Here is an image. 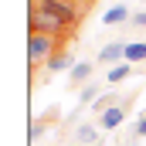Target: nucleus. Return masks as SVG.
I'll use <instances>...</instances> for the list:
<instances>
[{"label":"nucleus","instance_id":"nucleus-1","mask_svg":"<svg viewBox=\"0 0 146 146\" xmlns=\"http://www.w3.org/2000/svg\"><path fill=\"white\" fill-rule=\"evenodd\" d=\"M31 31H37V34H48V37H54V41H61V44H68V37L75 34L68 24H61L58 17H51L48 10H41V7H34L31 3Z\"/></svg>","mask_w":146,"mask_h":146},{"label":"nucleus","instance_id":"nucleus-16","mask_svg":"<svg viewBox=\"0 0 146 146\" xmlns=\"http://www.w3.org/2000/svg\"><path fill=\"white\" fill-rule=\"evenodd\" d=\"M41 133H44V122H34V126H31V143H34Z\"/></svg>","mask_w":146,"mask_h":146},{"label":"nucleus","instance_id":"nucleus-9","mask_svg":"<svg viewBox=\"0 0 146 146\" xmlns=\"http://www.w3.org/2000/svg\"><path fill=\"white\" fill-rule=\"evenodd\" d=\"M126 61H129V65L146 61V44H143V41H133V44H126Z\"/></svg>","mask_w":146,"mask_h":146},{"label":"nucleus","instance_id":"nucleus-17","mask_svg":"<svg viewBox=\"0 0 146 146\" xmlns=\"http://www.w3.org/2000/svg\"><path fill=\"white\" fill-rule=\"evenodd\" d=\"M126 146H136V143H126Z\"/></svg>","mask_w":146,"mask_h":146},{"label":"nucleus","instance_id":"nucleus-13","mask_svg":"<svg viewBox=\"0 0 146 146\" xmlns=\"http://www.w3.org/2000/svg\"><path fill=\"white\" fill-rule=\"evenodd\" d=\"M78 99H82V106H88L92 99H99V85H95V82H88V85L78 92Z\"/></svg>","mask_w":146,"mask_h":146},{"label":"nucleus","instance_id":"nucleus-3","mask_svg":"<svg viewBox=\"0 0 146 146\" xmlns=\"http://www.w3.org/2000/svg\"><path fill=\"white\" fill-rule=\"evenodd\" d=\"M34 7L41 10H48L51 17H58L61 24H68L72 31H78V21H82V7L75 3V0H31Z\"/></svg>","mask_w":146,"mask_h":146},{"label":"nucleus","instance_id":"nucleus-2","mask_svg":"<svg viewBox=\"0 0 146 146\" xmlns=\"http://www.w3.org/2000/svg\"><path fill=\"white\" fill-rule=\"evenodd\" d=\"M58 51H68V48H65L61 41L48 37V34H37V31L27 34V61H31V68H37L41 61L48 65V58H51V54H58Z\"/></svg>","mask_w":146,"mask_h":146},{"label":"nucleus","instance_id":"nucleus-15","mask_svg":"<svg viewBox=\"0 0 146 146\" xmlns=\"http://www.w3.org/2000/svg\"><path fill=\"white\" fill-rule=\"evenodd\" d=\"M133 136H136V139H143V136H146V115H139V122H136Z\"/></svg>","mask_w":146,"mask_h":146},{"label":"nucleus","instance_id":"nucleus-10","mask_svg":"<svg viewBox=\"0 0 146 146\" xmlns=\"http://www.w3.org/2000/svg\"><path fill=\"white\" fill-rule=\"evenodd\" d=\"M129 75H133V65H129V61H119L115 68H109V82H112V85H119V82L129 78Z\"/></svg>","mask_w":146,"mask_h":146},{"label":"nucleus","instance_id":"nucleus-7","mask_svg":"<svg viewBox=\"0 0 146 146\" xmlns=\"http://www.w3.org/2000/svg\"><path fill=\"white\" fill-rule=\"evenodd\" d=\"M75 65H78V61H75L72 51H58V54H51V58H48V65H44V68H48V72H65V68L72 72Z\"/></svg>","mask_w":146,"mask_h":146},{"label":"nucleus","instance_id":"nucleus-4","mask_svg":"<svg viewBox=\"0 0 146 146\" xmlns=\"http://www.w3.org/2000/svg\"><path fill=\"white\" fill-rule=\"evenodd\" d=\"M136 99V92L126 99V102H119V106H112L106 115H99V129H115V126H122L126 122V112H129V102Z\"/></svg>","mask_w":146,"mask_h":146},{"label":"nucleus","instance_id":"nucleus-8","mask_svg":"<svg viewBox=\"0 0 146 146\" xmlns=\"http://www.w3.org/2000/svg\"><path fill=\"white\" fill-rule=\"evenodd\" d=\"M122 21H133V14H129V7H109L106 10V17H102V24H122Z\"/></svg>","mask_w":146,"mask_h":146},{"label":"nucleus","instance_id":"nucleus-5","mask_svg":"<svg viewBox=\"0 0 146 146\" xmlns=\"http://www.w3.org/2000/svg\"><path fill=\"white\" fill-rule=\"evenodd\" d=\"M99 65H115V61H126V44L122 41H112V44H106L102 51H99V58H95Z\"/></svg>","mask_w":146,"mask_h":146},{"label":"nucleus","instance_id":"nucleus-6","mask_svg":"<svg viewBox=\"0 0 146 146\" xmlns=\"http://www.w3.org/2000/svg\"><path fill=\"white\" fill-rule=\"evenodd\" d=\"M88 75H92V61H78V65H75L72 72H68V85L82 92V88L88 85Z\"/></svg>","mask_w":146,"mask_h":146},{"label":"nucleus","instance_id":"nucleus-11","mask_svg":"<svg viewBox=\"0 0 146 146\" xmlns=\"http://www.w3.org/2000/svg\"><path fill=\"white\" fill-rule=\"evenodd\" d=\"M75 139H78L82 146H92V143H99V133H95V126H78Z\"/></svg>","mask_w":146,"mask_h":146},{"label":"nucleus","instance_id":"nucleus-12","mask_svg":"<svg viewBox=\"0 0 146 146\" xmlns=\"http://www.w3.org/2000/svg\"><path fill=\"white\" fill-rule=\"evenodd\" d=\"M112 106H119V99H115L112 92H106V95H99V99H95V106H92V109L99 112V115H106V112H109Z\"/></svg>","mask_w":146,"mask_h":146},{"label":"nucleus","instance_id":"nucleus-14","mask_svg":"<svg viewBox=\"0 0 146 146\" xmlns=\"http://www.w3.org/2000/svg\"><path fill=\"white\" fill-rule=\"evenodd\" d=\"M129 27H146V10H139V14H133Z\"/></svg>","mask_w":146,"mask_h":146}]
</instances>
